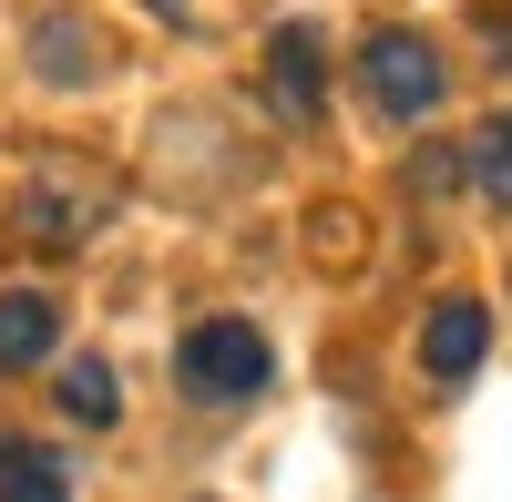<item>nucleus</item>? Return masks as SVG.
Segmentation results:
<instances>
[{"label": "nucleus", "instance_id": "423d86ee", "mask_svg": "<svg viewBox=\"0 0 512 502\" xmlns=\"http://www.w3.org/2000/svg\"><path fill=\"white\" fill-rule=\"evenodd\" d=\"M52 339H62V308L41 298V287H11V298H0V369H41Z\"/></svg>", "mask_w": 512, "mask_h": 502}, {"label": "nucleus", "instance_id": "7ed1b4c3", "mask_svg": "<svg viewBox=\"0 0 512 502\" xmlns=\"http://www.w3.org/2000/svg\"><path fill=\"white\" fill-rule=\"evenodd\" d=\"M359 82H369V103L390 113V123H431V113H441V93H451L441 41H420V31H369Z\"/></svg>", "mask_w": 512, "mask_h": 502}, {"label": "nucleus", "instance_id": "20e7f679", "mask_svg": "<svg viewBox=\"0 0 512 502\" xmlns=\"http://www.w3.org/2000/svg\"><path fill=\"white\" fill-rule=\"evenodd\" d=\"M267 103L287 123H318V103H328V31L318 21H277V41H267Z\"/></svg>", "mask_w": 512, "mask_h": 502}, {"label": "nucleus", "instance_id": "f257e3e1", "mask_svg": "<svg viewBox=\"0 0 512 502\" xmlns=\"http://www.w3.org/2000/svg\"><path fill=\"white\" fill-rule=\"evenodd\" d=\"M103 216H113V175H93V164H72V154L31 164L21 195H11V236L41 246V257H72V246L93 236Z\"/></svg>", "mask_w": 512, "mask_h": 502}, {"label": "nucleus", "instance_id": "9d476101", "mask_svg": "<svg viewBox=\"0 0 512 502\" xmlns=\"http://www.w3.org/2000/svg\"><path fill=\"white\" fill-rule=\"evenodd\" d=\"M0 502H72L62 462H41V451H11V482H0Z\"/></svg>", "mask_w": 512, "mask_h": 502}, {"label": "nucleus", "instance_id": "9b49d317", "mask_svg": "<svg viewBox=\"0 0 512 502\" xmlns=\"http://www.w3.org/2000/svg\"><path fill=\"white\" fill-rule=\"evenodd\" d=\"M461 185V144H420L410 154V195H451Z\"/></svg>", "mask_w": 512, "mask_h": 502}, {"label": "nucleus", "instance_id": "1a4fd4ad", "mask_svg": "<svg viewBox=\"0 0 512 502\" xmlns=\"http://www.w3.org/2000/svg\"><path fill=\"white\" fill-rule=\"evenodd\" d=\"M461 175H472L492 205H512V113H492L472 144H461Z\"/></svg>", "mask_w": 512, "mask_h": 502}, {"label": "nucleus", "instance_id": "0eeeda50", "mask_svg": "<svg viewBox=\"0 0 512 502\" xmlns=\"http://www.w3.org/2000/svg\"><path fill=\"white\" fill-rule=\"evenodd\" d=\"M31 62L52 72V82H93L103 72V41H93V21H41L31 31Z\"/></svg>", "mask_w": 512, "mask_h": 502}, {"label": "nucleus", "instance_id": "39448f33", "mask_svg": "<svg viewBox=\"0 0 512 502\" xmlns=\"http://www.w3.org/2000/svg\"><path fill=\"white\" fill-rule=\"evenodd\" d=\"M482 349H492V308L482 298H441L431 328H420V369H431V380H472Z\"/></svg>", "mask_w": 512, "mask_h": 502}, {"label": "nucleus", "instance_id": "f03ea898", "mask_svg": "<svg viewBox=\"0 0 512 502\" xmlns=\"http://www.w3.org/2000/svg\"><path fill=\"white\" fill-rule=\"evenodd\" d=\"M175 380L205 410H246L256 390L277 380V349L256 339V318H195L185 339H175Z\"/></svg>", "mask_w": 512, "mask_h": 502}, {"label": "nucleus", "instance_id": "6e6552de", "mask_svg": "<svg viewBox=\"0 0 512 502\" xmlns=\"http://www.w3.org/2000/svg\"><path fill=\"white\" fill-rule=\"evenodd\" d=\"M62 410H72L82 431H113V421H123V390H113V369H103V359H72V369H62Z\"/></svg>", "mask_w": 512, "mask_h": 502}]
</instances>
